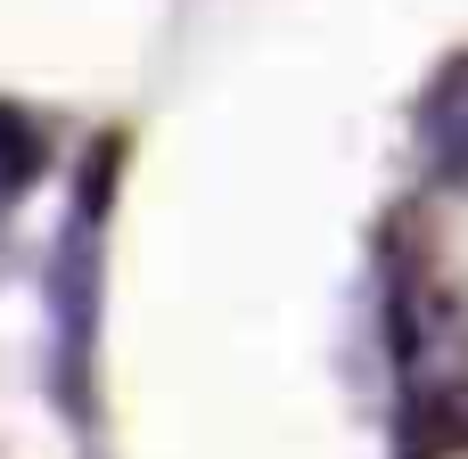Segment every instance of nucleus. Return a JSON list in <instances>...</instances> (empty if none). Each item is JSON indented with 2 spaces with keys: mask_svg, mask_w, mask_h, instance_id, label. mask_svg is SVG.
<instances>
[{
  "mask_svg": "<svg viewBox=\"0 0 468 459\" xmlns=\"http://www.w3.org/2000/svg\"><path fill=\"white\" fill-rule=\"evenodd\" d=\"M99 214H107V164L90 172V189L74 197V222H66V246H58V296H49V312H58V378L74 386V370H82V353H90V312H99Z\"/></svg>",
  "mask_w": 468,
  "mask_h": 459,
  "instance_id": "nucleus-1",
  "label": "nucleus"
},
{
  "mask_svg": "<svg viewBox=\"0 0 468 459\" xmlns=\"http://www.w3.org/2000/svg\"><path fill=\"white\" fill-rule=\"evenodd\" d=\"M33 164H41V131H33L16 107H0V197H16V189L33 181Z\"/></svg>",
  "mask_w": 468,
  "mask_h": 459,
  "instance_id": "nucleus-2",
  "label": "nucleus"
},
{
  "mask_svg": "<svg viewBox=\"0 0 468 459\" xmlns=\"http://www.w3.org/2000/svg\"><path fill=\"white\" fill-rule=\"evenodd\" d=\"M420 459H468V419H461V427H436V435H420Z\"/></svg>",
  "mask_w": 468,
  "mask_h": 459,
  "instance_id": "nucleus-3",
  "label": "nucleus"
}]
</instances>
